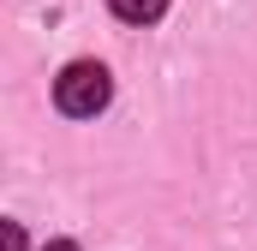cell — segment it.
<instances>
[{"label": "cell", "mask_w": 257, "mask_h": 251, "mask_svg": "<svg viewBox=\"0 0 257 251\" xmlns=\"http://www.w3.org/2000/svg\"><path fill=\"white\" fill-rule=\"evenodd\" d=\"M6 251H24V227L18 221H6Z\"/></svg>", "instance_id": "cell-3"}, {"label": "cell", "mask_w": 257, "mask_h": 251, "mask_svg": "<svg viewBox=\"0 0 257 251\" xmlns=\"http://www.w3.org/2000/svg\"><path fill=\"white\" fill-rule=\"evenodd\" d=\"M42 251H78V245H72V239H48Z\"/></svg>", "instance_id": "cell-4"}, {"label": "cell", "mask_w": 257, "mask_h": 251, "mask_svg": "<svg viewBox=\"0 0 257 251\" xmlns=\"http://www.w3.org/2000/svg\"><path fill=\"white\" fill-rule=\"evenodd\" d=\"M114 6V18H126V24H156L162 12H168V0H108Z\"/></svg>", "instance_id": "cell-2"}, {"label": "cell", "mask_w": 257, "mask_h": 251, "mask_svg": "<svg viewBox=\"0 0 257 251\" xmlns=\"http://www.w3.org/2000/svg\"><path fill=\"white\" fill-rule=\"evenodd\" d=\"M108 96H114V78H108L102 60H72L54 78V102H60V114H72V120H96L108 108Z\"/></svg>", "instance_id": "cell-1"}]
</instances>
